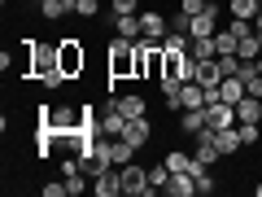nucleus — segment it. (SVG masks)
I'll return each instance as SVG.
<instances>
[{
	"mask_svg": "<svg viewBox=\"0 0 262 197\" xmlns=\"http://www.w3.org/2000/svg\"><path fill=\"white\" fill-rule=\"evenodd\" d=\"M110 79H136V40L114 35V44H110Z\"/></svg>",
	"mask_w": 262,
	"mask_h": 197,
	"instance_id": "1",
	"label": "nucleus"
},
{
	"mask_svg": "<svg viewBox=\"0 0 262 197\" xmlns=\"http://www.w3.org/2000/svg\"><path fill=\"white\" fill-rule=\"evenodd\" d=\"M27 44V70H31V79H44L48 70H57V44L48 48V44H39V40H22Z\"/></svg>",
	"mask_w": 262,
	"mask_h": 197,
	"instance_id": "2",
	"label": "nucleus"
},
{
	"mask_svg": "<svg viewBox=\"0 0 262 197\" xmlns=\"http://www.w3.org/2000/svg\"><path fill=\"white\" fill-rule=\"evenodd\" d=\"M57 66H61V75H66V79L83 75V66H88L83 44H79V40H61V44H57Z\"/></svg>",
	"mask_w": 262,
	"mask_h": 197,
	"instance_id": "3",
	"label": "nucleus"
},
{
	"mask_svg": "<svg viewBox=\"0 0 262 197\" xmlns=\"http://www.w3.org/2000/svg\"><path fill=\"white\" fill-rule=\"evenodd\" d=\"M118 175H122V193H131V197H149V193H153L149 171H144V167H136V162L118 167Z\"/></svg>",
	"mask_w": 262,
	"mask_h": 197,
	"instance_id": "4",
	"label": "nucleus"
},
{
	"mask_svg": "<svg viewBox=\"0 0 262 197\" xmlns=\"http://www.w3.org/2000/svg\"><path fill=\"white\" fill-rule=\"evenodd\" d=\"M206 123L214 131H223V127H236V105H227L223 96H219V101H210L206 105Z\"/></svg>",
	"mask_w": 262,
	"mask_h": 197,
	"instance_id": "5",
	"label": "nucleus"
},
{
	"mask_svg": "<svg viewBox=\"0 0 262 197\" xmlns=\"http://www.w3.org/2000/svg\"><path fill=\"white\" fill-rule=\"evenodd\" d=\"M122 131H127V114L118 110V96H114L101 110V136H122Z\"/></svg>",
	"mask_w": 262,
	"mask_h": 197,
	"instance_id": "6",
	"label": "nucleus"
},
{
	"mask_svg": "<svg viewBox=\"0 0 262 197\" xmlns=\"http://www.w3.org/2000/svg\"><path fill=\"white\" fill-rule=\"evenodd\" d=\"M219 153H223V149H219V131L214 127H201V131H196V158L206 162V167H214Z\"/></svg>",
	"mask_w": 262,
	"mask_h": 197,
	"instance_id": "7",
	"label": "nucleus"
},
{
	"mask_svg": "<svg viewBox=\"0 0 262 197\" xmlns=\"http://www.w3.org/2000/svg\"><path fill=\"white\" fill-rule=\"evenodd\" d=\"M149 136H153L149 114H144V119H127V131H122V141H131L136 149H140V145H149Z\"/></svg>",
	"mask_w": 262,
	"mask_h": 197,
	"instance_id": "8",
	"label": "nucleus"
},
{
	"mask_svg": "<svg viewBox=\"0 0 262 197\" xmlns=\"http://www.w3.org/2000/svg\"><path fill=\"white\" fill-rule=\"evenodd\" d=\"M140 31H144V40H166V31H170V18H162V13H140Z\"/></svg>",
	"mask_w": 262,
	"mask_h": 197,
	"instance_id": "9",
	"label": "nucleus"
},
{
	"mask_svg": "<svg viewBox=\"0 0 262 197\" xmlns=\"http://www.w3.org/2000/svg\"><path fill=\"white\" fill-rule=\"evenodd\" d=\"M162 193H170V197H192L196 193V175H188V171H175V175L166 180V188Z\"/></svg>",
	"mask_w": 262,
	"mask_h": 197,
	"instance_id": "10",
	"label": "nucleus"
},
{
	"mask_svg": "<svg viewBox=\"0 0 262 197\" xmlns=\"http://www.w3.org/2000/svg\"><path fill=\"white\" fill-rule=\"evenodd\" d=\"M114 31H118L122 40H144V31H140V13H114Z\"/></svg>",
	"mask_w": 262,
	"mask_h": 197,
	"instance_id": "11",
	"label": "nucleus"
},
{
	"mask_svg": "<svg viewBox=\"0 0 262 197\" xmlns=\"http://www.w3.org/2000/svg\"><path fill=\"white\" fill-rule=\"evenodd\" d=\"M258 119H262V96L245 92L241 101H236V123H258Z\"/></svg>",
	"mask_w": 262,
	"mask_h": 197,
	"instance_id": "12",
	"label": "nucleus"
},
{
	"mask_svg": "<svg viewBox=\"0 0 262 197\" xmlns=\"http://www.w3.org/2000/svg\"><path fill=\"white\" fill-rule=\"evenodd\" d=\"M92 193H101V197H118V193H122V175H118V171H101V175L92 180Z\"/></svg>",
	"mask_w": 262,
	"mask_h": 197,
	"instance_id": "13",
	"label": "nucleus"
},
{
	"mask_svg": "<svg viewBox=\"0 0 262 197\" xmlns=\"http://www.w3.org/2000/svg\"><path fill=\"white\" fill-rule=\"evenodd\" d=\"M196 84H201V88H219V84H223L219 57H210V62H196Z\"/></svg>",
	"mask_w": 262,
	"mask_h": 197,
	"instance_id": "14",
	"label": "nucleus"
},
{
	"mask_svg": "<svg viewBox=\"0 0 262 197\" xmlns=\"http://www.w3.org/2000/svg\"><path fill=\"white\" fill-rule=\"evenodd\" d=\"M206 105V88L196 84V79H188L184 92H179V110H201Z\"/></svg>",
	"mask_w": 262,
	"mask_h": 197,
	"instance_id": "15",
	"label": "nucleus"
},
{
	"mask_svg": "<svg viewBox=\"0 0 262 197\" xmlns=\"http://www.w3.org/2000/svg\"><path fill=\"white\" fill-rule=\"evenodd\" d=\"M118 110L127 114V119H144V114H149V101H144L140 92H127V96H118Z\"/></svg>",
	"mask_w": 262,
	"mask_h": 197,
	"instance_id": "16",
	"label": "nucleus"
},
{
	"mask_svg": "<svg viewBox=\"0 0 262 197\" xmlns=\"http://www.w3.org/2000/svg\"><path fill=\"white\" fill-rule=\"evenodd\" d=\"M245 92H249V88H245V79H241V75H227L223 84H219V96H223L227 105H236V101H241Z\"/></svg>",
	"mask_w": 262,
	"mask_h": 197,
	"instance_id": "17",
	"label": "nucleus"
},
{
	"mask_svg": "<svg viewBox=\"0 0 262 197\" xmlns=\"http://www.w3.org/2000/svg\"><path fill=\"white\" fill-rule=\"evenodd\" d=\"M179 127H184V136H196L201 127H210L206 123V105H201V110H184L179 114Z\"/></svg>",
	"mask_w": 262,
	"mask_h": 197,
	"instance_id": "18",
	"label": "nucleus"
},
{
	"mask_svg": "<svg viewBox=\"0 0 262 197\" xmlns=\"http://www.w3.org/2000/svg\"><path fill=\"white\" fill-rule=\"evenodd\" d=\"M227 13H232V18H258L262 13V0H232V5H227Z\"/></svg>",
	"mask_w": 262,
	"mask_h": 197,
	"instance_id": "19",
	"label": "nucleus"
},
{
	"mask_svg": "<svg viewBox=\"0 0 262 197\" xmlns=\"http://www.w3.org/2000/svg\"><path fill=\"white\" fill-rule=\"evenodd\" d=\"M188 53H192L196 62H210V57H219V44H214V35H206V40H192Z\"/></svg>",
	"mask_w": 262,
	"mask_h": 197,
	"instance_id": "20",
	"label": "nucleus"
},
{
	"mask_svg": "<svg viewBox=\"0 0 262 197\" xmlns=\"http://www.w3.org/2000/svg\"><path fill=\"white\" fill-rule=\"evenodd\" d=\"M236 57H241V62H258V57H262V40L258 35L241 40V44H236Z\"/></svg>",
	"mask_w": 262,
	"mask_h": 197,
	"instance_id": "21",
	"label": "nucleus"
},
{
	"mask_svg": "<svg viewBox=\"0 0 262 197\" xmlns=\"http://www.w3.org/2000/svg\"><path fill=\"white\" fill-rule=\"evenodd\" d=\"M219 149H223V153L245 149V145H241V127H223V131H219Z\"/></svg>",
	"mask_w": 262,
	"mask_h": 197,
	"instance_id": "22",
	"label": "nucleus"
},
{
	"mask_svg": "<svg viewBox=\"0 0 262 197\" xmlns=\"http://www.w3.org/2000/svg\"><path fill=\"white\" fill-rule=\"evenodd\" d=\"M75 9V0H39V13L44 18H61V13Z\"/></svg>",
	"mask_w": 262,
	"mask_h": 197,
	"instance_id": "23",
	"label": "nucleus"
},
{
	"mask_svg": "<svg viewBox=\"0 0 262 197\" xmlns=\"http://www.w3.org/2000/svg\"><path fill=\"white\" fill-rule=\"evenodd\" d=\"M236 127H241V145H245V149H253V145L262 141V131H258V123H236Z\"/></svg>",
	"mask_w": 262,
	"mask_h": 197,
	"instance_id": "24",
	"label": "nucleus"
},
{
	"mask_svg": "<svg viewBox=\"0 0 262 197\" xmlns=\"http://www.w3.org/2000/svg\"><path fill=\"white\" fill-rule=\"evenodd\" d=\"M214 44H219V57H223V53H236V44H241V40H236L232 31H214Z\"/></svg>",
	"mask_w": 262,
	"mask_h": 197,
	"instance_id": "25",
	"label": "nucleus"
},
{
	"mask_svg": "<svg viewBox=\"0 0 262 197\" xmlns=\"http://www.w3.org/2000/svg\"><path fill=\"white\" fill-rule=\"evenodd\" d=\"M227 31H232L236 40H249V35H253V22H249V18H232V27H227Z\"/></svg>",
	"mask_w": 262,
	"mask_h": 197,
	"instance_id": "26",
	"label": "nucleus"
},
{
	"mask_svg": "<svg viewBox=\"0 0 262 197\" xmlns=\"http://www.w3.org/2000/svg\"><path fill=\"white\" fill-rule=\"evenodd\" d=\"M75 13L79 18H96L101 13V0H75Z\"/></svg>",
	"mask_w": 262,
	"mask_h": 197,
	"instance_id": "27",
	"label": "nucleus"
},
{
	"mask_svg": "<svg viewBox=\"0 0 262 197\" xmlns=\"http://www.w3.org/2000/svg\"><path fill=\"white\" fill-rule=\"evenodd\" d=\"M219 70H223V79L236 75V70H241V57H236V53H223V57H219Z\"/></svg>",
	"mask_w": 262,
	"mask_h": 197,
	"instance_id": "28",
	"label": "nucleus"
},
{
	"mask_svg": "<svg viewBox=\"0 0 262 197\" xmlns=\"http://www.w3.org/2000/svg\"><path fill=\"white\" fill-rule=\"evenodd\" d=\"M166 180H170V167H166V162L149 171V184H153V188H166Z\"/></svg>",
	"mask_w": 262,
	"mask_h": 197,
	"instance_id": "29",
	"label": "nucleus"
},
{
	"mask_svg": "<svg viewBox=\"0 0 262 197\" xmlns=\"http://www.w3.org/2000/svg\"><path fill=\"white\" fill-rule=\"evenodd\" d=\"M210 9V0H184L179 5V13H188V18H196V13H206Z\"/></svg>",
	"mask_w": 262,
	"mask_h": 197,
	"instance_id": "30",
	"label": "nucleus"
},
{
	"mask_svg": "<svg viewBox=\"0 0 262 197\" xmlns=\"http://www.w3.org/2000/svg\"><path fill=\"white\" fill-rule=\"evenodd\" d=\"M136 5H140V0H114L110 13H136Z\"/></svg>",
	"mask_w": 262,
	"mask_h": 197,
	"instance_id": "31",
	"label": "nucleus"
},
{
	"mask_svg": "<svg viewBox=\"0 0 262 197\" xmlns=\"http://www.w3.org/2000/svg\"><path fill=\"white\" fill-rule=\"evenodd\" d=\"M214 175H210V171H206V175H196V193H214Z\"/></svg>",
	"mask_w": 262,
	"mask_h": 197,
	"instance_id": "32",
	"label": "nucleus"
},
{
	"mask_svg": "<svg viewBox=\"0 0 262 197\" xmlns=\"http://www.w3.org/2000/svg\"><path fill=\"white\" fill-rule=\"evenodd\" d=\"M66 188H70V197H79V193H83V171H79V175H70V180H66Z\"/></svg>",
	"mask_w": 262,
	"mask_h": 197,
	"instance_id": "33",
	"label": "nucleus"
},
{
	"mask_svg": "<svg viewBox=\"0 0 262 197\" xmlns=\"http://www.w3.org/2000/svg\"><path fill=\"white\" fill-rule=\"evenodd\" d=\"M66 193H70V188H66V180H61V184H44V197H66Z\"/></svg>",
	"mask_w": 262,
	"mask_h": 197,
	"instance_id": "34",
	"label": "nucleus"
},
{
	"mask_svg": "<svg viewBox=\"0 0 262 197\" xmlns=\"http://www.w3.org/2000/svg\"><path fill=\"white\" fill-rule=\"evenodd\" d=\"M253 193H258V197H262V184H253Z\"/></svg>",
	"mask_w": 262,
	"mask_h": 197,
	"instance_id": "35",
	"label": "nucleus"
},
{
	"mask_svg": "<svg viewBox=\"0 0 262 197\" xmlns=\"http://www.w3.org/2000/svg\"><path fill=\"white\" fill-rule=\"evenodd\" d=\"M253 66H258V75H262V57H258V62H253Z\"/></svg>",
	"mask_w": 262,
	"mask_h": 197,
	"instance_id": "36",
	"label": "nucleus"
},
{
	"mask_svg": "<svg viewBox=\"0 0 262 197\" xmlns=\"http://www.w3.org/2000/svg\"><path fill=\"white\" fill-rule=\"evenodd\" d=\"M35 5H39V0H35Z\"/></svg>",
	"mask_w": 262,
	"mask_h": 197,
	"instance_id": "37",
	"label": "nucleus"
}]
</instances>
